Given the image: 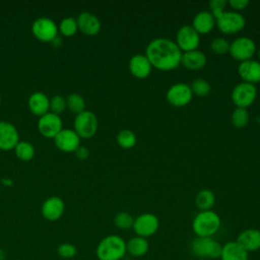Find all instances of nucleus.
Wrapping results in <instances>:
<instances>
[{"label":"nucleus","mask_w":260,"mask_h":260,"mask_svg":"<svg viewBox=\"0 0 260 260\" xmlns=\"http://www.w3.org/2000/svg\"><path fill=\"white\" fill-rule=\"evenodd\" d=\"M134 217L127 211H120L114 217V224L120 230L132 229Z\"/></svg>","instance_id":"nucleus-33"},{"label":"nucleus","mask_w":260,"mask_h":260,"mask_svg":"<svg viewBox=\"0 0 260 260\" xmlns=\"http://www.w3.org/2000/svg\"><path fill=\"white\" fill-rule=\"evenodd\" d=\"M207 63L206 55L200 50H193L182 53L181 63L183 67L189 70H200L205 67Z\"/></svg>","instance_id":"nucleus-21"},{"label":"nucleus","mask_w":260,"mask_h":260,"mask_svg":"<svg viewBox=\"0 0 260 260\" xmlns=\"http://www.w3.org/2000/svg\"><path fill=\"white\" fill-rule=\"evenodd\" d=\"M228 5L232 8V10L240 12L247 8L249 5V1L247 0H229Z\"/></svg>","instance_id":"nucleus-38"},{"label":"nucleus","mask_w":260,"mask_h":260,"mask_svg":"<svg viewBox=\"0 0 260 260\" xmlns=\"http://www.w3.org/2000/svg\"><path fill=\"white\" fill-rule=\"evenodd\" d=\"M58 30L56 22L48 16L38 17L31 24L32 35L42 42H52L58 36Z\"/></svg>","instance_id":"nucleus-12"},{"label":"nucleus","mask_w":260,"mask_h":260,"mask_svg":"<svg viewBox=\"0 0 260 260\" xmlns=\"http://www.w3.org/2000/svg\"><path fill=\"white\" fill-rule=\"evenodd\" d=\"M221 246L222 245H220L212 237H196L190 243V251L194 256L199 258L216 259L220 257Z\"/></svg>","instance_id":"nucleus-5"},{"label":"nucleus","mask_w":260,"mask_h":260,"mask_svg":"<svg viewBox=\"0 0 260 260\" xmlns=\"http://www.w3.org/2000/svg\"><path fill=\"white\" fill-rule=\"evenodd\" d=\"M19 141V134L17 128L8 121H0V149L9 150L14 149Z\"/></svg>","instance_id":"nucleus-16"},{"label":"nucleus","mask_w":260,"mask_h":260,"mask_svg":"<svg viewBox=\"0 0 260 260\" xmlns=\"http://www.w3.org/2000/svg\"><path fill=\"white\" fill-rule=\"evenodd\" d=\"M0 260H6L5 259V252L3 249L0 248Z\"/></svg>","instance_id":"nucleus-40"},{"label":"nucleus","mask_w":260,"mask_h":260,"mask_svg":"<svg viewBox=\"0 0 260 260\" xmlns=\"http://www.w3.org/2000/svg\"><path fill=\"white\" fill-rule=\"evenodd\" d=\"M246 25V19L241 12L224 10L215 18V26L223 35H235L240 32Z\"/></svg>","instance_id":"nucleus-4"},{"label":"nucleus","mask_w":260,"mask_h":260,"mask_svg":"<svg viewBox=\"0 0 260 260\" xmlns=\"http://www.w3.org/2000/svg\"><path fill=\"white\" fill-rule=\"evenodd\" d=\"M256 52V44L249 37H238L230 43L229 54L240 63L253 59Z\"/></svg>","instance_id":"nucleus-6"},{"label":"nucleus","mask_w":260,"mask_h":260,"mask_svg":"<svg viewBox=\"0 0 260 260\" xmlns=\"http://www.w3.org/2000/svg\"><path fill=\"white\" fill-rule=\"evenodd\" d=\"M249 253L237 242L231 241L221 246V260H248Z\"/></svg>","instance_id":"nucleus-24"},{"label":"nucleus","mask_w":260,"mask_h":260,"mask_svg":"<svg viewBox=\"0 0 260 260\" xmlns=\"http://www.w3.org/2000/svg\"><path fill=\"white\" fill-rule=\"evenodd\" d=\"M126 253V242L118 235L106 236L95 248V255L99 260H121Z\"/></svg>","instance_id":"nucleus-2"},{"label":"nucleus","mask_w":260,"mask_h":260,"mask_svg":"<svg viewBox=\"0 0 260 260\" xmlns=\"http://www.w3.org/2000/svg\"><path fill=\"white\" fill-rule=\"evenodd\" d=\"M16 156L21 160H29L35 156V147L28 141H18L14 147Z\"/></svg>","instance_id":"nucleus-28"},{"label":"nucleus","mask_w":260,"mask_h":260,"mask_svg":"<svg viewBox=\"0 0 260 260\" xmlns=\"http://www.w3.org/2000/svg\"><path fill=\"white\" fill-rule=\"evenodd\" d=\"M38 129L43 136L54 138L63 129L62 119L59 115L48 112L39 118Z\"/></svg>","instance_id":"nucleus-13"},{"label":"nucleus","mask_w":260,"mask_h":260,"mask_svg":"<svg viewBox=\"0 0 260 260\" xmlns=\"http://www.w3.org/2000/svg\"><path fill=\"white\" fill-rule=\"evenodd\" d=\"M144 55L152 68L159 71H171L179 67L182 52L175 41L168 38H156L147 44Z\"/></svg>","instance_id":"nucleus-1"},{"label":"nucleus","mask_w":260,"mask_h":260,"mask_svg":"<svg viewBox=\"0 0 260 260\" xmlns=\"http://www.w3.org/2000/svg\"><path fill=\"white\" fill-rule=\"evenodd\" d=\"M215 203V195L208 189L200 190L195 196V205L200 211L211 210Z\"/></svg>","instance_id":"nucleus-26"},{"label":"nucleus","mask_w":260,"mask_h":260,"mask_svg":"<svg viewBox=\"0 0 260 260\" xmlns=\"http://www.w3.org/2000/svg\"><path fill=\"white\" fill-rule=\"evenodd\" d=\"M27 105L29 110L39 117L50 112V100L47 94L42 91L32 92L28 98Z\"/></svg>","instance_id":"nucleus-23"},{"label":"nucleus","mask_w":260,"mask_h":260,"mask_svg":"<svg viewBox=\"0 0 260 260\" xmlns=\"http://www.w3.org/2000/svg\"><path fill=\"white\" fill-rule=\"evenodd\" d=\"M75 155L79 158V159H86L89 156V150L88 148H86L83 145H79L75 150Z\"/></svg>","instance_id":"nucleus-39"},{"label":"nucleus","mask_w":260,"mask_h":260,"mask_svg":"<svg viewBox=\"0 0 260 260\" xmlns=\"http://www.w3.org/2000/svg\"><path fill=\"white\" fill-rule=\"evenodd\" d=\"M257 98V88L254 84L241 81L231 92V100L236 108L248 109Z\"/></svg>","instance_id":"nucleus-7"},{"label":"nucleus","mask_w":260,"mask_h":260,"mask_svg":"<svg viewBox=\"0 0 260 260\" xmlns=\"http://www.w3.org/2000/svg\"><path fill=\"white\" fill-rule=\"evenodd\" d=\"M66 104L67 108L76 115L85 110V101L83 96L76 92H72L67 95Z\"/></svg>","instance_id":"nucleus-29"},{"label":"nucleus","mask_w":260,"mask_h":260,"mask_svg":"<svg viewBox=\"0 0 260 260\" xmlns=\"http://www.w3.org/2000/svg\"><path fill=\"white\" fill-rule=\"evenodd\" d=\"M0 104H1V96H0Z\"/></svg>","instance_id":"nucleus-42"},{"label":"nucleus","mask_w":260,"mask_h":260,"mask_svg":"<svg viewBox=\"0 0 260 260\" xmlns=\"http://www.w3.org/2000/svg\"><path fill=\"white\" fill-rule=\"evenodd\" d=\"M78 29L86 36H95L101 30V21L99 17L89 11H82L78 14L77 18Z\"/></svg>","instance_id":"nucleus-19"},{"label":"nucleus","mask_w":260,"mask_h":260,"mask_svg":"<svg viewBox=\"0 0 260 260\" xmlns=\"http://www.w3.org/2000/svg\"><path fill=\"white\" fill-rule=\"evenodd\" d=\"M167 102L175 108H183L189 105L193 99L190 85L184 82H177L171 85L166 92Z\"/></svg>","instance_id":"nucleus-9"},{"label":"nucleus","mask_w":260,"mask_h":260,"mask_svg":"<svg viewBox=\"0 0 260 260\" xmlns=\"http://www.w3.org/2000/svg\"><path fill=\"white\" fill-rule=\"evenodd\" d=\"M191 25L199 36L207 35L214 28L215 18L209 10H201L194 15Z\"/></svg>","instance_id":"nucleus-20"},{"label":"nucleus","mask_w":260,"mask_h":260,"mask_svg":"<svg viewBox=\"0 0 260 260\" xmlns=\"http://www.w3.org/2000/svg\"><path fill=\"white\" fill-rule=\"evenodd\" d=\"M116 141L118 145L124 149H131L135 146L137 138L133 131L129 129H122L116 137Z\"/></svg>","instance_id":"nucleus-27"},{"label":"nucleus","mask_w":260,"mask_h":260,"mask_svg":"<svg viewBox=\"0 0 260 260\" xmlns=\"http://www.w3.org/2000/svg\"><path fill=\"white\" fill-rule=\"evenodd\" d=\"M190 88L192 90L193 95H197L199 98H203L209 94L210 92V84L209 82L204 79V78H195L191 84H190Z\"/></svg>","instance_id":"nucleus-31"},{"label":"nucleus","mask_w":260,"mask_h":260,"mask_svg":"<svg viewBox=\"0 0 260 260\" xmlns=\"http://www.w3.org/2000/svg\"><path fill=\"white\" fill-rule=\"evenodd\" d=\"M220 223L219 215L212 209L199 211L193 218L192 230L196 237L210 238L218 232Z\"/></svg>","instance_id":"nucleus-3"},{"label":"nucleus","mask_w":260,"mask_h":260,"mask_svg":"<svg viewBox=\"0 0 260 260\" xmlns=\"http://www.w3.org/2000/svg\"><path fill=\"white\" fill-rule=\"evenodd\" d=\"M58 29L60 30V32L65 36V37H71L73 35L76 34L78 26H77V21L76 18L72 17V16H67L64 17L58 26Z\"/></svg>","instance_id":"nucleus-32"},{"label":"nucleus","mask_w":260,"mask_h":260,"mask_svg":"<svg viewBox=\"0 0 260 260\" xmlns=\"http://www.w3.org/2000/svg\"><path fill=\"white\" fill-rule=\"evenodd\" d=\"M210 12L213 14L214 18H216L218 15H220L228 6V1L225 0H211L208 3Z\"/></svg>","instance_id":"nucleus-37"},{"label":"nucleus","mask_w":260,"mask_h":260,"mask_svg":"<svg viewBox=\"0 0 260 260\" xmlns=\"http://www.w3.org/2000/svg\"><path fill=\"white\" fill-rule=\"evenodd\" d=\"M249 112L247 109L235 108L231 114V122L236 128H244L249 123Z\"/></svg>","instance_id":"nucleus-30"},{"label":"nucleus","mask_w":260,"mask_h":260,"mask_svg":"<svg viewBox=\"0 0 260 260\" xmlns=\"http://www.w3.org/2000/svg\"><path fill=\"white\" fill-rule=\"evenodd\" d=\"M65 211V203L62 200V198L58 196H51L47 198L41 207V212L42 215L50 220V221H55L59 219Z\"/></svg>","instance_id":"nucleus-17"},{"label":"nucleus","mask_w":260,"mask_h":260,"mask_svg":"<svg viewBox=\"0 0 260 260\" xmlns=\"http://www.w3.org/2000/svg\"><path fill=\"white\" fill-rule=\"evenodd\" d=\"M55 145L63 151H74L80 145L79 135L70 128H63L55 137Z\"/></svg>","instance_id":"nucleus-15"},{"label":"nucleus","mask_w":260,"mask_h":260,"mask_svg":"<svg viewBox=\"0 0 260 260\" xmlns=\"http://www.w3.org/2000/svg\"><path fill=\"white\" fill-rule=\"evenodd\" d=\"M67 108L66 99L61 94H55L50 99V112L60 115Z\"/></svg>","instance_id":"nucleus-35"},{"label":"nucleus","mask_w":260,"mask_h":260,"mask_svg":"<svg viewBox=\"0 0 260 260\" xmlns=\"http://www.w3.org/2000/svg\"><path fill=\"white\" fill-rule=\"evenodd\" d=\"M248 253L260 249V231L257 229H247L242 231L236 240Z\"/></svg>","instance_id":"nucleus-22"},{"label":"nucleus","mask_w":260,"mask_h":260,"mask_svg":"<svg viewBox=\"0 0 260 260\" xmlns=\"http://www.w3.org/2000/svg\"><path fill=\"white\" fill-rule=\"evenodd\" d=\"M175 43L182 53L197 50L200 45V36L191 24H184L177 30Z\"/></svg>","instance_id":"nucleus-11"},{"label":"nucleus","mask_w":260,"mask_h":260,"mask_svg":"<svg viewBox=\"0 0 260 260\" xmlns=\"http://www.w3.org/2000/svg\"><path fill=\"white\" fill-rule=\"evenodd\" d=\"M128 69L133 77L144 79L151 74L153 68L144 54H135L129 59Z\"/></svg>","instance_id":"nucleus-14"},{"label":"nucleus","mask_w":260,"mask_h":260,"mask_svg":"<svg viewBox=\"0 0 260 260\" xmlns=\"http://www.w3.org/2000/svg\"><path fill=\"white\" fill-rule=\"evenodd\" d=\"M159 228L158 217L150 212L141 213L134 218L132 230L136 236L147 239L153 236Z\"/></svg>","instance_id":"nucleus-10"},{"label":"nucleus","mask_w":260,"mask_h":260,"mask_svg":"<svg viewBox=\"0 0 260 260\" xmlns=\"http://www.w3.org/2000/svg\"><path fill=\"white\" fill-rule=\"evenodd\" d=\"M57 253L63 259H71L76 256L77 248L71 243H62L58 246Z\"/></svg>","instance_id":"nucleus-36"},{"label":"nucleus","mask_w":260,"mask_h":260,"mask_svg":"<svg viewBox=\"0 0 260 260\" xmlns=\"http://www.w3.org/2000/svg\"><path fill=\"white\" fill-rule=\"evenodd\" d=\"M98 118L91 111L84 110L77 114L74 119V131L80 138H90L98 131Z\"/></svg>","instance_id":"nucleus-8"},{"label":"nucleus","mask_w":260,"mask_h":260,"mask_svg":"<svg viewBox=\"0 0 260 260\" xmlns=\"http://www.w3.org/2000/svg\"><path fill=\"white\" fill-rule=\"evenodd\" d=\"M238 74L244 82L257 84L260 82V61L250 59L241 62L238 66Z\"/></svg>","instance_id":"nucleus-18"},{"label":"nucleus","mask_w":260,"mask_h":260,"mask_svg":"<svg viewBox=\"0 0 260 260\" xmlns=\"http://www.w3.org/2000/svg\"><path fill=\"white\" fill-rule=\"evenodd\" d=\"M256 54H257V55H258V57L260 58V49H259V50L256 52Z\"/></svg>","instance_id":"nucleus-41"},{"label":"nucleus","mask_w":260,"mask_h":260,"mask_svg":"<svg viewBox=\"0 0 260 260\" xmlns=\"http://www.w3.org/2000/svg\"><path fill=\"white\" fill-rule=\"evenodd\" d=\"M229 49H230V43L228 42L226 39L222 37L214 38L210 42V50L213 54L223 55L229 53Z\"/></svg>","instance_id":"nucleus-34"},{"label":"nucleus","mask_w":260,"mask_h":260,"mask_svg":"<svg viewBox=\"0 0 260 260\" xmlns=\"http://www.w3.org/2000/svg\"><path fill=\"white\" fill-rule=\"evenodd\" d=\"M149 249V243L147 239L142 237H132L126 242V250L129 255L132 257H142L144 256Z\"/></svg>","instance_id":"nucleus-25"}]
</instances>
